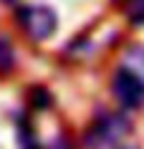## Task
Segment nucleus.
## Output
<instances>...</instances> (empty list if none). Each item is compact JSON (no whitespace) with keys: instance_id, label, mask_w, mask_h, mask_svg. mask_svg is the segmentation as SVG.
<instances>
[{"instance_id":"obj_6","label":"nucleus","mask_w":144,"mask_h":149,"mask_svg":"<svg viewBox=\"0 0 144 149\" xmlns=\"http://www.w3.org/2000/svg\"><path fill=\"white\" fill-rule=\"evenodd\" d=\"M18 139H20V149H40V144L35 141L33 129H31V124H28V121L18 124Z\"/></svg>"},{"instance_id":"obj_1","label":"nucleus","mask_w":144,"mask_h":149,"mask_svg":"<svg viewBox=\"0 0 144 149\" xmlns=\"http://www.w3.org/2000/svg\"><path fill=\"white\" fill-rule=\"evenodd\" d=\"M129 132V119L121 111H96L94 121L88 124L86 134H83V147L86 149H104L111 147Z\"/></svg>"},{"instance_id":"obj_5","label":"nucleus","mask_w":144,"mask_h":149,"mask_svg":"<svg viewBox=\"0 0 144 149\" xmlns=\"http://www.w3.org/2000/svg\"><path fill=\"white\" fill-rule=\"evenodd\" d=\"M28 104H31V109L35 111H46L51 104H53V99H51V94H48V88L43 86H35L31 91V99H28Z\"/></svg>"},{"instance_id":"obj_4","label":"nucleus","mask_w":144,"mask_h":149,"mask_svg":"<svg viewBox=\"0 0 144 149\" xmlns=\"http://www.w3.org/2000/svg\"><path fill=\"white\" fill-rule=\"evenodd\" d=\"M121 10L131 25H144V0H121Z\"/></svg>"},{"instance_id":"obj_2","label":"nucleus","mask_w":144,"mask_h":149,"mask_svg":"<svg viewBox=\"0 0 144 149\" xmlns=\"http://www.w3.org/2000/svg\"><path fill=\"white\" fill-rule=\"evenodd\" d=\"M15 20L20 23L25 36L35 43L48 40L56 33L58 25V15L48 5H20V8H15Z\"/></svg>"},{"instance_id":"obj_8","label":"nucleus","mask_w":144,"mask_h":149,"mask_svg":"<svg viewBox=\"0 0 144 149\" xmlns=\"http://www.w3.org/2000/svg\"><path fill=\"white\" fill-rule=\"evenodd\" d=\"M56 149H71V144H68L66 139H58L56 141Z\"/></svg>"},{"instance_id":"obj_7","label":"nucleus","mask_w":144,"mask_h":149,"mask_svg":"<svg viewBox=\"0 0 144 149\" xmlns=\"http://www.w3.org/2000/svg\"><path fill=\"white\" fill-rule=\"evenodd\" d=\"M15 63V51L5 38H0V71H10Z\"/></svg>"},{"instance_id":"obj_3","label":"nucleus","mask_w":144,"mask_h":149,"mask_svg":"<svg viewBox=\"0 0 144 149\" xmlns=\"http://www.w3.org/2000/svg\"><path fill=\"white\" fill-rule=\"evenodd\" d=\"M111 94L124 109H139L144 104V79L129 66H119L111 76Z\"/></svg>"},{"instance_id":"obj_10","label":"nucleus","mask_w":144,"mask_h":149,"mask_svg":"<svg viewBox=\"0 0 144 149\" xmlns=\"http://www.w3.org/2000/svg\"><path fill=\"white\" fill-rule=\"evenodd\" d=\"M116 149H134V147H116Z\"/></svg>"},{"instance_id":"obj_9","label":"nucleus","mask_w":144,"mask_h":149,"mask_svg":"<svg viewBox=\"0 0 144 149\" xmlns=\"http://www.w3.org/2000/svg\"><path fill=\"white\" fill-rule=\"evenodd\" d=\"M136 56H139V61L144 63V51H136Z\"/></svg>"}]
</instances>
